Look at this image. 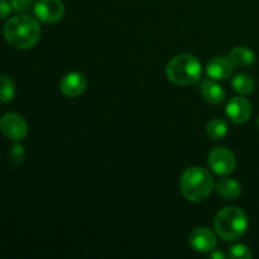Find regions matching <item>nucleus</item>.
<instances>
[{
  "label": "nucleus",
  "mask_w": 259,
  "mask_h": 259,
  "mask_svg": "<svg viewBox=\"0 0 259 259\" xmlns=\"http://www.w3.org/2000/svg\"><path fill=\"white\" fill-rule=\"evenodd\" d=\"M40 33L42 30L38 20L27 14L10 18L3 28L5 40L19 50H28L37 45Z\"/></svg>",
  "instance_id": "f257e3e1"
},
{
  "label": "nucleus",
  "mask_w": 259,
  "mask_h": 259,
  "mask_svg": "<svg viewBox=\"0 0 259 259\" xmlns=\"http://www.w3.org/2000/svg\"><path fill=\"white\" fill-rule=\"evenodd\" d=\"M180 189L186 200L191 202H202L210 196L214 189V179L211 174L202 167H189L182 174Z\"/></svg>",
  "instance_id": "f03ea898"
},
{
  "label": "nucleus",
  "mask_w": 259,
  "mask_h": 259,
  "mask_svg": "<svg viewBox=\"0 0 259 259\" xmlns=\"http://www.w3.org/2000/svg\"><path fill=\"white\" fill-rule=\"evenodd\" d=\"M202 73L201 63L195 56L182 53L175 56L166 66L167 78L179 86H189L196 83Z\"/></svg>",
  "instance_id": "7ed1b4c3"
},
{
  "label": "nucleus",
  "mask_w": 259,
  "mask_h": 259,
  "mask_svg": "<svg viewBox=\"0 0 259 259\" xmlns=\"http://www.w3.org/2000/svg\"><path fill=\"white\" fill-rule=\"evenodd\" d=\"M214 228L222 239L237 240L245 234L248 229V217L242 209L228 206L220 210L214 219Z\"/></svg>",
  "instance_id": "20e7f679"
},
{
  "label": "nucleus",
  "mask_w": 259,
  "mask_h": 259,
  "mask_svg": "<svg viewBox=\"0 0 259 259\" xmlns=\"http://www.w3.org/2000/svg\"><path fill=\"white\" fill-rule=\"evenodd\" d=\"M207 162H209L210 168L220 176L230 175L237 166L234 153L225 147H217L212 149L207 157Z\"/></svg>",
  "instance_id": "39448f33"
},
{
  "label": "nucleus",
  "mask_w": 259,
  "mask_h": 259,
  "mask_svg": "<svg viewBox=\"0 0 259 259\" xmlns=\"http://www.w3.org/2000/svg\"><path fill=\"white\" fill-rule=\"evenodd\" d=\"M0 131L10 141L19 142L27 137L28 124L19 114L7 113L0 118Z\"/></svg>",
  "instance_id": "423d86ee"
},
{
  "label": "nucleus",
  "mask_w": 259,
  "mask_h": 259,
  "mask_svg": "<svg viewBox=\"0 0 259 259\" xmlns=\"http://www.w3.org/2000/svg\"><path fill=\"white\" fill-rule=\"evenodd\" d=\"M33 9L35 17L45 23H56L65 15V5L61 0H37Z\"/></svg>",
  "instance_id": "0eeeda50"
},
{
  "label": "nucleus",
  "mask_w": 259,
  "mask_h": 259,
  "mask_svg": "<svg viewBox=\"0 0 259 259\" xmlns=\"http://www.w3.org/2000/svg\"><path fill=\"white\" fill-rule=\"evenodd\" d=\"M190 245L199 253H210L217 247V235L206 227L196 228L190 234Z\"/></svg>",
  "instance_id": "6e6552de"
},
{
  "label": "nucleus",
  "mask_w": 259,
  "mask_h": 259,
  "mask_svg": "<svg viewBox=\"0 0 259 259\" xmlns=\"http://www.w3.org/2000/svg\"><path fill=\"white\" fill-rule=\"evenodd\" d=\"M88 88V78L81 72H68L61 78L60 90L68 98H77Z\"/></svg>",
  "instance_id": "1a4fd4ad"
},
{
  "label": "nucleus",
  "mask_w": 259,
  "mask_h": 259,
  "mask_svg": "<svg viewBox=\"0 0 259 259\" xmlns=\"http://www.w3.org/2000/svg\"><path fill=\"white\" fill-rule=\"evenodd\" d=\"M225 113H227L228 118L233 123H245L250 118V115H252V104L249 103L248 99L242 98V96H237V98H233L228 103Z\"/></svg>",
  "instance_id": "9d476101"
},
{
  "label": "nucleus",
  "mask_w": 259,
  "mask_h": 259,
  "mask_svg": "<svg viewBox=\"0 0 259 259\" xmlns=\"http://www.w3.org/2000/svg\"><path fill=\"white\" fill-rule=\"evenodd\" d=\"M233 71H234V65L232 61L229 60V57H223V56L212 58L206 66L207 76L212 80H225L233 75Z\"/></svg>",
  "instance_id": "9b49d317"
},
{
  "label": "nucleus",
  "mask_w": 259,
  "mask_h": 259,
  "mask_svg": "<svg viewBox=\"0 0 259 259\" xmlns=\"http://www.w3.org/2000/svg\"><path fill=\"white\" fill-rule=\"evenodd\" d=\"M202 96L205 100L212 105H220L225 100V91L219 83L211 80H204L200 88Z\"/></svg>",
  "instance_id": "f8f14e48"
},
{
  "label": "nucleus",
  "mask_w": 259,
  "mask_h": 259,
  "mask_svg": "<svg viewBox=\"0 0 259 259\" xmlns=\"http://www.w3.org/2000/svg\"><path fill=\"white\" fill-rule=\"evenodd\" d=\"M229 60L234 67L244 68L254 63L255 53L247 47H235L229 52Z\"/></svg>",
  "instance_id": "ddd939ff"
},
{
  "label": "nucleus",
  "mask_w": 259,
  "mask_h": 259,
  "mask_svg": "<svg viewBox=\"0 0 259 259\" xmlns=\"http://www.w3.org/2000/svg\"><path fill=\"white\" fill-rule=\"evenodd\" d=\"M217 191L227 200H235L242 195V186L237 180L224 179L217 184Z\"/></svg>",
  "instance_id": "4468645a"
},
{
  "label": "nucleus",
  "mask_w": 259,
  "mask_h": 259,
  "mask_svg": "<svg viewBox=\"0 0 259 259\" xmlns=\"http://www.w3.org/2000/svg\"><path fill=\"white\" fill-rule=\"evenodd\" d=\"M232 86L235 93L240 95H248L254 90L255 81L249 73H239L232 80Z\"/></svg>",
  "instance_id": "2eb2a0df"
},
{
  "label": "nucleus",
  "mask_w": 259,
  "mask_h": 259,
  "mask_svg": "<svg viewBox=\"0 0 259 259\" xmlns=\"http://www.w3.org/2000/svg\"><path fill=\"white\" fill-rule=\"evenodd\" d=\"M15 96V83L8 75H0V103L8 104Z\"/></svg>",
  "instance_id": "dca6fc26"
},
{
  "label": "nucleus",
  "mask_w": 259,
  "mask_h": 259,
  "mask_svg": "<svg viewBox=\"0 0 259 259\" xmlns=\"http://www.w3.org/2000/svg\"><path fill=\"white\" fill-rule=\"evenodd\" d=\"M206 134L211 139H223L228 134V125L222 119H212L206 125Z\"/></svg>",
  "instance_id": "f3484780"
},
{
  "label": "nucleus",
  "mask_w": 259,
  "mask_h": 259,
  "mask_svg": "<svg viewBox=\"0 0 259 259\" xmlns=\"http://www.w3.org/2000/svg\"><path fill=\"white\" fill-rule=\"evenodd\" d=\"M228 255L232 259H250L253 257V253L247 245L235 244L233 247H230L229 254Z\"/></svg>",
  "instance_id": "a211bd4d"
},
{
  "label": "nucleus",
  "mask_w": 259,
  "mask_h": 259,
  "mask_svg": "<svg viewBox=\"0 0 259 259\" xmlns=\"http://www.w3.org/2000/svg\"><path fill=\"white\" fill-rule=\"evenodd\" d=\"M9 159L13 164H22L25 159V149L20 143H15L9 149Z\"/></svg>",
  "instance_id": "6ab92c4d"
},
{
  "label": "nucleus",
  "mask_w": 259,
  "mask_h": 259,
  "mask_svg": "<svg viewBox=\"0 0 259 259\" xmlns=\"http://www.w3.org/2000/svg\"><path fill=\"white\" fill-rule=\"evenodd\" d=\"M9 2L13 9L19 13L28 12L34 5V0H9Z\"/></svg>",
  "instance_id": "aec40b11"
},
{
  "label": "nucleus",
  "mask_w": 259,
  "mask_h": 259,
  "mask_svg": "<svg viewBox=\"0 0 259 259\" xmlns=\"http://www.w3.org/2000/svg\"><path fill=\"white\" fill-rule=\"evenodd\" d=\"M12 4L8 0H0V19H5L12 12Z\"/></svg>",
  "instance_id": "412c9836"
},
{
  "label": "nucleus",
  "mask_w": 259,
  "mask_h": 259,
  "mask_svg": "<svg viewBox=\"0 0 259 259\" xmlns=\"http://www.w3.org/2000/svg\"><path fill=\"white\" fill-rule=\"evenodd\" d=\"M210 258L211 259H224L225 255L222 252H211L210 253Z\"/></svg>",
  "instance_id": "4be33fe9"
},
{
  "label": "nucleus",
  "mask_w": 259,
  "mask_h": 259,
  "mask_svg": "<svg viewBox=\"0 0 259 259\" xmlns=\"http://www.w3.org/2000/svg\"><path fill=\"white\" fill-rule=\"evenodd\" d=\"M257 124H258V128H259V118H258V120H257Z\"/></svg>",
  "instance_id": "5701e85b"
}]
</instances>
